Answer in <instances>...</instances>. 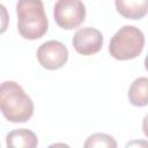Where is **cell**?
Returning a JSON list of instances; mask_svg holds the SVG:
<instances>
[{
    "label": "cell",
    "instance_id": "6da1fadb",
    "mask_svg": "<svg viewBox=\"0 0 148 148\" xmlns=\"http://www.w3.org/2000/svg\"><path fill=\"white\" fill-rule=\"evenodd\" d=\"M0 112L10 123H25L34 114V102L15 81L0 83Z\"/></svg>",
    "mask_w": 148,
    "mask_h": 148
},
{
    "label": "cell",
    "instance_id": "7a4b0ae2",
    "mask_svg": "<svg viewBox=\"0 0 148 148\" xmlns=\"http://www.w3.org/2000/svg\"><path fill=\"white\" fill-rule=\"evenodd\" d=\"M18 34L29 40L42 38L49 29V21L42 0H18L16 3Z\"/></svg>",
    "mask_w": 148,
    "mask_h": 148
},
{
    "label": "cell",
    "instance_id": "3957f363",
    "mask_svg": "<svg viewBox=\"0 0 148 148\" xmlns=\"http://www.w3.org/2000/svg\"><path fill=\"white\" fill-rule=\"evenodd\" d=\"M143 46V32L134 25H124L111 37L109 52L116 60L125 61L139 57Z\"/></svg>",
    "mask_w": 148,
    "mask_h": 148
},
{
    "label": "cell",
    "instance_id": "277c9868",
    "mask_svg": "<svg viewBox=\"0 0 148 148\" xmlns=\"http://www.w3.org/2000/svg\"><path fill=\"white\" fill-rule=\"evenodd\" d=\"M53 17L61 29H75L86 18V6L82 0H57L53 8Z\"/></svg>",
    "mask_w": 148,
    "mask_h": 148
},
{
    "label": "cell",
    "instance_id": "5b68a950",
    "mask_svg": "<svg viewBox=\"0 0 148 148\" xmlns=\"http://www.w3.org/2000/svg\"><path fill=\"white\" fill-rule=\"evenodd\" d=\"M37 60L43 68L56 71L64 67L67 62L68 50L59 40H47L37 49Z\"/></svg>",
    "mask_w": 148,
    "mask_h": 148
},
{
    "label": "cell",
    "instance_id": "8992f818",
    "mask_svg": "<svg viewBox=\"0 0 148 148\" xmlns=\"http://www.w3.org/2000/svg\"><path fill=\"white\" fill-rule=\"evenodd\" d=\"M72 44L74 50L82 56H92L103 46L102 32L92 27L80 28L73 36Z\"/></svg>",
    "mask_w": 148,
    "mask_h": 148
},
{
    "label": "cell",
    "instance_id": "52a82bcc",
    "mask_svg": "<svg viewBox=\"0 0 148 148\" xmlns=\"http://www.w3.org/2000/svg\"><path fill=\"white\" fill-rule=\"evenodd\" d=\"M117 12L128 20H141L147 15L148 0H114Z\"/></svg>",
    "mask_w": 148,
    "mask_h": 148
},
{
    "label": "cell",
    "instance_id": "ba28073f",
    "mask_svg": "<svg viewBox=\"0 0 148 148\" xmlns=\"http://www.w3.org/2000/svg\"><path fill=\"white\" fill-rule=\"evenodd\" d=\"M37 145V135L28 128L14 130L6 136V146L8 148H35Z\"/></svg>",
    "mask_w": 148,
    "mask_h": 148
},
{
    "label": "cell",
    "instance_id": "9c48e42d",
    "mask_svg": "<svg viewBox=\"0 0 148 148\" xmlns=\"http://www.w3.org/2000/svg\"><path fill=\"white\" fill-rule=\"evenodd\" d=\"M127 97L132 105L146 106L148 104V79L146 76L135 79L128 88Z\"/></svg>",
    "mask_w": 148,
    "mask_h": 148
},
{
    "label": "cell",
    "instance_id": "30bf717a",
    "mask_svg": "<svg viewBox=\"0 0 148 148\" xmlns=\"http://www.w3.org/2000/svg\"><path fill=\"white\" fill-rule=\"evenodd\" d=\"M86 148L94 147H117V142L113 136L105 133H94L88 136L87 141L83 145Z\"/></svg>",
    "mask_w": 148,
    "mask_h": 148
},
{
    "label": "cell",
    "instance_id": "8fae6325",
    "mask_svg": "<svg viewBox=\"0 0 148 148\" xmlns=\"http://www.w3.org/2000/svg\"><path fill=\"white\" fill-rule=\"evenodd\" d=\"M8 24H9L8 10H7V8L2 3H0V35L3 34L7 30Z\"/></svg>",
    "mask_w": 148,
    "mask_h": 148
}]
</instances>
